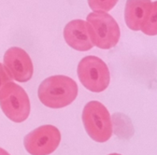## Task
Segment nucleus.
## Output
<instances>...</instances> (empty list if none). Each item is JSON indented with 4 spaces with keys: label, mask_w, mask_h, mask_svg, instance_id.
Listing matches in <instances>:
<instances>
[{
    "label": "nucleus",
    "mask_w": 157,
    "mask_h": 155,
    "mask_svg": "<svg viewBox=\"0 0 157 155\" xmlns=\"http://www.w3.org/2000/svg\"><path fill=\"white\" fill-rule=\"evenodd\" d=\"M78 85L71 78L56 75L44 80L37 90L38 99L50 108H62L70 105L78 96Z\"/></svg>",
    "instance_id": "1"
},
{
    "label": "nucleus",
    "mask_w": 157,
    "mask_h": 155,
    "mask_svg": "<svg viewBox=\"0 0 157 155\" xmlns=\"http://www.w3.org/2000/svg\"><path fill=\"white\" fill-rule=\"evenodd\" d=\"M86 24L94 46L102 50H109L119 42L120 27L115 19L108 12L94 11L88 14Z\"/></svg>",
    "instance_id": "2"
},
{
    "label": "nucleus",
    "mask_w": 157,
    "mask_h": 155,
    "mask_svg": "<svg viewBox=\"0 0 157 155\" xmlns=\"http://www.w3.org/2000/svg\"><path fill=\"white\" fill-rule=\"evenodd\" d=\"M82 123L89 137L95 142L105 143L113 134V123L108 108L98 101L88 102L82 110Z\"/></svg>",
    "instance_id": "3"
},
{
    "label": "nucleus",
    "mask_w": 157,
    "mask_h": 155,
    "mask_svg": "<svg viewBox=\"0 0 157 155\" xmlns=\"http://www.w3.org/2000/svg\"><path fill=\"white\" fill-rule=\"evenodd\" d=\"M0 108L10 121L20 123L28 118L31 106L26 92L10 81L0 90Z\"/></svg>",
    "instance_id": "4"
},
{
    "label": "nucleus",
    "mask_w": 157,
    "mask_h": 155,
    "mask_svg": "<svg viewBox=\"0 0 157 155\" xmlns=\"http://www.w3.org/2000/svg\"><path fill=\"white\" fill-rule=\"evenodd\" d=\"M78 77L82 84L93 93L105 91L110 81L107 64L96 56H86L78 65Z\"/></svg>",
    "instance_id": "5"
},
{
    "label": "nucleus",
    "mask_w": 157,
    "mask_h": 155,
    "mask_svg": "<svg viewBox=\"0 0 157 155\" xmlns=\"http://www.w3.org/2000/svg\"><path fill=\"white\" fill-rule=\"evenodd\" d=\"M60 142V131L51 124L36 128L24 139L25 148L31 155H50L58 148Z\"/></svg>",
    "instance_id": "6"
},
{
    "label": "nucleus",
    "mask_w": 157,
    "mask_h": 155,
    "mask_svg": "<svg viewBox=\"0 0 157 155\" xmlns=\"http://www.w3.org/2000/svg\"><path fill=\"white\" fill-rule=\"evenodd\" d=\"M4 66L12 79L18 82H26L33 76L34 67L31 58L25 50L19 47H11L5 52Z\"/></svg>",
    "instance_id": "7"
},
{
    "label": "nucleus",
    "mask_w": 157,
    "mask_h": 155,
    "mask_svg": "<svg viewBox=\"0 0 157 155\" xmlns=\"http://www.w3.org/2000/svg\"><path fill=\"white\" fill-rule=\"evenodd\" d=\"M64 37L67 44L78 51H87L94 47L89 36L87 24L82 20H73L64 29Z\"/></svg>",
    "instance_id": "8"
},
{
    "label": "nucleus",
    "mask_w": 157,
    "mask_h": 155,
    "mask_svg": "<svg viewBox=\"0 0 157 155\" xmlns=\"http://www.w3.org/2000/svg\"><path fill=\"white\" fill-rule=\"evenodd\" d=\"M151 0H127L124 9V20L127 27L140 31L151 8Z\"/></svg>",
    "instance_id": "9"
},
{
    "label": "nucleus",
    "mask_w": 157,
    "mask_h": 155,
    "mask_svg": "<svg viewBox=\"0 0 157 155\" xmlns=\"http://www.w3.org/2000/svg\"><path fill=\"white\" fill-rule=\"evenodd\" d=\"M140 31L147 36H157V0L152 2Z\"/></svg>",
    "instance_id": "10"
},
{
    "label": "nucleus",
    "mask_w": 157,
    "mask_h": 155,
    "mask_svg": "<svg viewBox=\"0 0 157 155\" xmlns=\"http://www.w3.org/2000/svg\"><path fill=\"white\" fill-rule=\"evenodd\" d=\"M118 1L119 0H88V4L91 9L95 12H108L116 6Z\"/></svg>",
    "instance_id": "11"
},
{
    "label": "nucleus",
    "mask_w": 157,
    "mask_h": 155,
    "mask_svg": "<svg viewBox=\"0 0 157 155\" xmlns=\"http://www.w3.org/2000/svg\"><path fill=\"white\" fill-rule=\"evenodd\" d=\"M10 81H13V79L10 77V75L9 74L7 69L5 68L4 65L0 63V90H1V88L6 83H8Z\"/></svg>",
    "instance_id": "12"
},
{
    "label": "nucleus",
    "mask_w": 157,
    "mask_h": 155,
    "mask_svg": "<svg viewBox=\"0 0 157 155\" xmlns=\"http://www.w3.org/2000/svg\"><path fill=\"white\" fill-rule=\"evenodd\" d=\"M0 155H10L7 150H5L4 149L0 148Z\"/></svg>",
    "instance_id": "13"
},
{
    "label": "nucleus",
    "mask_w": 157,
    "mask_h": 155,
    "mask_svg": "<svg viewBox=\"0 0 157 155\" xmlns=\"http://www.w3.org/2000/svg\"><path fill=\"white\" fill-rule=\"evenodd\" d=\"M108 155H122V154H120V153H110V154H108Z\"/></svg>",
    "instance_id": "14"
}]
</instances>
